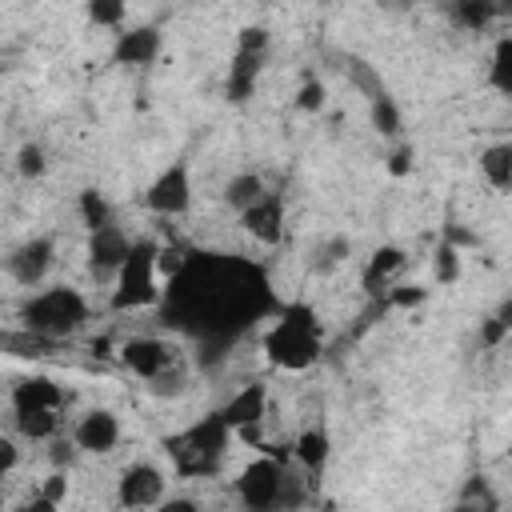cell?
<instances>
[{"instance_id": "1", "label": "cell", "mask_w": 512, "mask_h": 512, "mask_svg": "<svg viewBox=\"0 0 512 512\" xmlns=\"http://www.w3.org/2000/svg\"><path fill=\"white\" fill-rule=\"evenodd\" d=\"M280 300L272 296L268 272L236 252H188L168 276L160 296V316L188 332L200 352H220L236 344L256 320L272 316Z\"/></svg>"}, {"instance_id": "2", "label": "cell", "mask_w": 512, "mask_h": 512, "mask_svg": "<svg viewBox=\"0 0 512 512\" xmlns=\"http://www.w3.org/2000/svg\"><path fill=\"white\" fill-rule=\"evenodd\" d=\"M264 360L280 372H308L324 352V324L308 300H288L272 312V324L260 336Z\"/></svg>"}, {"instance_id": "3", "label": "cell", "mask_w": 512, "mask_h": 512, "mask_svg": "<svg viewBox=\"0 0 512 512\" xmlns=\"http://www.w3.org/2000/svg\"><path fill=\"white\" fill-rule=\"evenodd\" d=\"M232 440H236V428L228 424L224 408H212L188 428L164 436V456L172 460V472L180 480H212L224 472Z\"/></svg>"}, {"instance_id": "4", "label": "cell", "mask_w": 512, "mask_h": 512, "mask_svg": "<svg viewBox=\"0 0 512 512\" xmlns=\"http://www.w3.org/2000/svg\"><path fill=\"white\" fill-rule=\"evenodd\" d=\"M92 308H88V296L72 284H48V288H36L20 300L16 308V320L20 328L36 332V336H48L56 344L72 340L84 324H88Z\"/></svg>"}, {"instance_id": "5", "label": "cell", "mask_w": 512, "mask_h": 512, "mask_svg": "<svg viewBox=\"0 0 512 512\" xmlns=\"http://www.w3.org/2000/svg\"><path fill=\"white\" fill-rule=\"evenodd\" d=\"M68 392L48 376H20L8 392L12 432L24 440H56L64 428Z\"/></svg>"}, {"instance_id": "6", "label": "cell", "mask_w": 512, "mask_h": 512, "mask_svg": "<svg viewBox=\"0 0 512 512\" xmlns=\"http://www.w3.org/2000/svg\"><path fill=\"white\" fill-rule=\"evenodd\" d=\"M164 296V268H160V244L156 240H132L128 260L120 264L112 280V312H136L152 308Z\"/></svg>"}, {"instance_id": "7", "label": "cell", "mask_w": 512, "mask_h": 512, "mask_svg": "<svg viewBox=\"0 0 512 512\" xmlns=\"http://www.w3.org/2000/svg\"><path fill=\"white\" fill-rule=\"evenodd\" d=\"M288 456L292 452H272L264 448L252 464L240 468L236 476V500L252 512H268V508H284V504H300V492H296V480L288 472Z\"/></svg>"}, {"instance_id": "8", "label": "cell", "mask_w": 512, "mask_h": 512, "mask_svg": "<svg viewBox=\"0 0 512 512\" xmlns=\"http://www.w3.org/2000/svg\"><path fill=\"white\" fill-rule=\"evenodd\" d=\"M268 48H272V36L268 28L260 24H248L236 32V48H232V60L224 68V96L228 104H248L256 84H260V72L268 64Z\"/></svg>"}, {"instance_id": "9", "label": "cell", "mask_w": 512, "mask_h": 512, "mask_svg": "<svg viewBox=\"0 0 512 512\" xmlns=\"http://www.w3.org/2000/svg\"><path fill=\"white\" fill-rule=\"evenodd\" d=\"M120 364H124L132 376L148 380V384L160 392L168 380H176L180 352H176L168 340H160V336H128V340L120 344Z\"/></svg>"}, {"instance_id": "10", "label": "cell", "mask_w": 512, "mask_h": 512, "mask_svg": "<svg viewBox=\"0 0 512 512\" xmlns=\"http://www.w3.org/2000/svg\"><path fill=\"white\" fill-rule=\"evenodd\" d=\"M144 208L152 216H184L192 208V164L184 156L168 160L144 188Z\"/></svg>"}, {"instance_id": "11", "label": "cell", "mask_w": 512, "mask_h": 512, "mask_svg": "<svg viewBox=\"0 0 512 512\" xmlns=\"http://www.w3.org/2000/svg\"><path fill=\"white\" fill-rule=\"evenodd\" d=\"M228 424L236 428V440H248L256 448H264V416H268V384L264 380H248L244 388H236L224 404Z\"/></svg>"}, {"instance_id": "12", "label": "cell", "mask_w": 512, "mask_h": 512, "mask_svg": "<svg viewBox=\"0 0 512 512\" xmlns=\"http://www.w3.org/2000/svg\"><path fill=\"white\" fill-rule=\"evenodd\" d=\"M240 228L256 240V244H280L284 232H288V196L280 188H268L256 204H248L240 212Z\"/></svg>"}, {"instance_id": "13", "label": "cell", "mask_w": 512, "mask_h": 512, "mask_svg": "<svg viewBox=\"0 0 512 512\" xmlns=\"http://www.w3.org/2000/svg\"><path fill=\"white\" fill-rule=\"evenodd\" d=\"M56 264V240L52 236H28L20 240L12 252H8V276L20 284V288H40L44 276L52 272Z\"/></svg>"}, {"instance_id": "14", "label": "cell", "mask_w": 512, "mask_h": 512, "mask_svg": "<svg viewBox=\"0 0 512 512\" xmlns=\"http://www.w3.org/2000/svg\"><path fill=\"white\" fill-rule=\"evenodd\" d=\"M164 472L152 460H132L116 480V504L120 508H156L164 500Z\"/></svg>"}, {"instance_id": "15", "label": "cell", "mask_w": 512, "mask_h": 512, "mask_svg": "<svg viewBox=\"0 0 512 512\" xmlns=\"http://www.w3.org/2000/svg\"><path fill=\"white\" fill-rule=\"evenodd\" d=\"M128 252H132V240H128V232L120 224H104V228L88 232V272L96 280L112 284L120 264L128 260Z\"/></svg>"}, {"instance_id": "16", "label": "cell", "mask_w": 512, "mask_h": 512, "mask_svg": "<svg viewBox=\"0 0 512 512\" xmlns=\"http://www.w3.org/2000/svg\"><path fill=\"white\" fill-rule=\"evenodd\" d=\"M124 428H120V416L112 408H88L76 424H72V440L84 456H108L116 452Z\"/></svg>"}, {"instance_id": "17", "label": "cell", "mask_w": 512, "mask_h": 512, "mask_svg": "<svg viewBox=\"0 0 512 512\" xmlns=\"http://www.w3.org/2000/svg\"><path fill=\"white\" fill-rule=\"evenodd\" d=\"M160 48H164L160 28H152V24L120 28L116 32V44H112V60L116 64H128V68H148V64H156Z\"/></svg>"}, {"instance_id": "18", "label": "cell", "mask_w": 512, "mask_h": 512, "mask_svg": "<svg viewBox=\"0 0 512 512\" xmlns=\"http://www.w3.org/2000/svg\"><path fill=\"white\" fill-rule=\"evenodd\" d=\"M404 264H408V252H404V248H396V244H380V248L364 260V268H360V288H364L368 296L384 300L388 288H392V280L404 272Z\"/></svg>"}, {"instance_id": "19", "label": "cell", "mask_w": 512, "mask_h": 512, "mask_svg": "<svg viewBox=\"0 0 512 512\" xmlns=\"http://www.w3.org/2000/svg\"><path fill=\"white\" fill-rule=\"evenodd\" d=\"M328 456H332V436H328V428H320V424L304 428V432L292 440V460H296L308 476H320V472L328 468Z\"/></svg>"}, {"instance_id": "20", "label": "cell", "mask_w": 512, "mask_h": 512, "mask_svg": "<svg viewBox=\"0 0 512 512\" xmlns=\"http://www.w3.org/2000/svg\"><path fill=\"white\" fill-rule=\"evenodd\" d=\"M476 168H480V176L492 192H512V136L484 144Z\"/></svg>"}, {"instance_id": "21", "label": "cell", "mask_w": 512, "mask_h": 512, "mask_svg": "<svg viewBox=\"0 0 512 512\" xmlns=\"http://www.w3.org/2000/svg\"><path fill=\"white\" fill-rule=\"evenodd\" d=\"M368 116H372V128L380 132V136H396L400 128H404V116H400V104L392 100V92L388 88H368Z\"/></svg>"}, {"instance_id": "22", "label": "cell", "mask_w": 512, "mask_h": 512, "mask_svg": "<svg viewBox=\"0 0 512 512\" xmlns=\"http://www.w3.org/2000/svg\"><path fill=\"white\" fill-rule=\"evenodd\" d=\"M264 192H268V180H264L260 172H236V176L224 184V204L240 216V212H244L248 204H256Z\"/></svg>"}, {"instance_id": "23", "label": "cell", "mask_w": 512, "mask_h": 512, "mask_svg": "<svg viewBox=\"0 0 512 512\" xmlns=\"http://www.w3.org/2000/svg\"><path fill=\"white\" fill-rule=\"evenodd\" d=\"M76 212H80V224H84L88 232H96V228H104V224H116L112 204H108L104 192H96V188H84V192L76 196Z\"/></svg>"}, {"instance_id": "24", "label": "cell", "mask_w": 512, "mask_h": 512, "mask_svg": "<svg viewBox=\"0 0 512 512\" xmlns=\"http://www.w3.org/2000/svg\"><path fill=\"white\" fill-rule=\"evenodd\" d=\"M488 84L500 96H512V36H500L496 40L492 60H488Z\"/></svg>"}, {"instance_id": "25", "label": "cell", "mask_w": 512, "mask_h": 512, "mask_svg": "<svg viewBox=\"0 0 512 512\" xmlns=\"http://www.w3.org/2000/svg\"><path fill=\"white\" fill-rule=\"evenodd\" d=\"M84 12L96 28H124L128 0H84Z\"/></svg>"}, {"instance_id": "26", "label": "cell", "mask_w": 512, "mask_h": 512, "mask_svg": "<svg viewBox=\"0 0 512 512\" xmlns=\"http://www.w3.org/2000/svg\"><path fill=\"white\" fill-rule=\"evenodd\" d=\"M64 496H68V476L56 468V472L40 484V492H36V500H32V504H36V508H60V504H64ZM32 504H28V508H32Z\"/></svg>"}, {"instance_id": "27", "label": "cell", "mask_w": 512, "mask_h": 512, "mask_svg": "<svg viewBox=\"0 0 512 512\" xmlns=\"http://www.w3.org/2000/svg\"><path fill=\"white\" fill-rule=\"evenodd\" d=\"M44 168H48V160H44V148L40 144H20V152H16V172L20 176H28V180H36V176H44Z\"/></svg>"}, {"instance_id": "28", "label": "cell", "mask_w": 512, "mask_h": 512, "mask_svg": "<svg viewBox=\"0 0 512 512\" xmlns=\"http://www.w3.org/2000/svg\"><path fill=\"white\" fill-rule=\"evenodd\" d=\"M456 276H460V252L452 240H444L436 248V284H456Z\"/></svg>"}, {"instance_id": "29", "label": "cell", "mask_w": 512, "mask_h": 512, "mask_svg": "<svg viewBox=\"0 0 512 512\" xmlns=\"http://www.w3.org/2000/svg\"><path fill=\"white\" fill-rule=\"evenodd\" d=\"M460 504H464V508H476V504H480V508H496L500 500L488 492V480H484V476H472L468 488H464V496H460Z\"/></svg>"}, {"instance_id": "30", "label": "cell", "mask_w": 512, "mask_h": 512, "mask_svg": "<svg viewBox=\"0 0 512 512\" xmlns=\"http://www.w3.org/2000/svg\"><path fill=\"white\" fill-rule=\"evenodd\" d=\"M296 108L300 112H320L324 108V84L320 80H304L296 92Z\"/></svg>"}, {"instance_id": "31", "label": "cell", "mask_w": 512, "mask_h": 512, "mask_svg": "<svg viewBox=\"0 0 512 512\" xmlns=\"http://www.w3.org/2000/svg\"><path fill=\"white\" fill-rule=\"evenodd\" d=\"M424 288H412V284H404V288H388V296H384V304H392V308H416V304H424Z\"/></svg>"}, {"instance_id": "32", "label": "cell", "mask_w": 512, "mask_h": 512, "mask_svg": "<svg viewBox=\"0 0 512 512\" xmlns=\"http://www.w3.org/2000/svg\"><path fill=\"white\" fill-rule=\"evenodd\" d=\"M388 176H408L412 172V144H396L392 152H388Z\"/></svg>"}, {"instance_id": "33", "label": "cell", "mask_w": 512, "mask_h": 512, "mask_svg": "<svg viewBox=\"0 0 512 512\" xmlns=\"http://www.w3.org/2000/svg\"><path fill=\"white\" fill-rule=\"evenodd\" d=\"M508 332H512L508 324H500L496 316H488V320L480 324V344H488V348H496V344H500V340H504Z\"/></svg>"}, {"instance_id": "34", "label": "cell", "mask_w": 512, "mask_h": 512, "mask_svg": "<svg viewBox=\"0 0 512 512\" xmlns=\"http://www.w3.org/2000/svg\"><path fill=\"white\" fill-rule=\"evenodd\" d=\"M16 464H20V448H16L12 436H4V440H0V476H12Z\"/></svg>"}, {"instance_id": "35", "label": "cell", "mask_w": 512, "mask_h": 512, "mask_svg": "<svg viewBox=\"0 0 512 512\" xmlns=\"http://www.w3.org/2000/svg\"><path fill=\"white\" fill-rule=\"evenodd\" d=\"M496 320L512 328V300H504V304H500V312H496Z\"/></svg>"}, {"instance_id": "36", "label": "cell", "mask_w": 512, "mask_h": 512, "mask_svg": "<svg viewBox=\"0 0 512 512\" xmlns=\"http://www.w3.org/2000/svg\"><path fill=\"white\" fill-rule=\"evenodd\" d=\"M508 456H512V448H508Z\"/></svg>"}]
</instances>
